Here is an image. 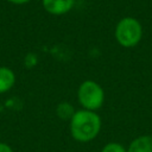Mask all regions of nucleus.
I'll return each instance as SVG.
<instances>
[{"mask_svg":"<svg viewBox=\"0 0 152 152\" xmlns=\"http://www.w3.org/2000/svg\"><path fill=\"white\" fill-rule=\"evenodd\" d=\"M10 4H13V5H25L27 2H30L31 0H7Z\"/></svg>","mask_w":152,"mask_h":152,"instance_id":"10","label":"nucleus"},{"mask_svg":"<svg viewBox=\"0 0 152 152\" xmlns=\"http://www.w3.org/2000/svg\"><path fill=\"white\" fill-rule=\"evenodd\" d=\"M0 152H13V150L8 144L0 141Z\"/></svg>","mask_w":152,"mask_h":152,"instance_id":"9","label":"nucleus"},{"mask_svg":"<svg viewBox=\"0 0 152 152\" xmlns=\"http://www.w3.org/2000/svg\"><path fill=\"white\" fill-rule=\"evenodd\" d=\"M101 152H127V148L120 142H108L102 147Z\"/></svg>","mask_w":152,"mask_h":152,"instance_id":"8","label":"nucleus"},{"mask_svg":"<svg viewBox=\"0 0 152 152\" xmlns=\"http://www.w3.org/2000/svg\"><path fill=\"white\" fill-rule=\"evenodd\" d=\"M43 8L52 15H63L72 10L75 0H42Z\"/></svg>","mask_w":152,"mask_h":152,"instance_id":"4","label":"nucleus"},{"mask_svg":"<svg viewBox=\"0 0 152 152\" xmlns=\"http://www.w3.org/2000/svg\"><path fill=\"white\" fill-rule=\"evenodd\" d=\"M15 83V74L8 66H0V94L10 91Z\"/></svg>","mask_w":152,"mask_h":152,"instance_id":"5","label":"nucleus"},{"mask_svg":"<svg viewBox=\"0 0 152 152\" xmlns=\"http://www.w3.org/2000/svg\"><path fill=\"white\" fill-rule=\"evenodd\" d=\"M101 125V118L96 112L80 109L70 120V133L76 141L89 142L97 137Z\"/></svg>","mask_w":152,"mask_h":152,"instance_id":"1","label":"nucleus"},{"mask_svg":"<svg viewBox=\"0 0 152 152\" xmlns=\"http://www.w3.org/2000/svg\"><path fill=\"white\" fill-rule=\"evenodd\" d=\"M114 36L119 45L124 48H133L138 45L142 38V26L138 19L125 17L118 21Z\"/></svg>","mask_w":152,"mask_h":152,"instance_id":"2","label":"nucleus"},{"mask_svg":"<svg viewBox=\"0 0 152 152\" xmlns=\"http://www.w3.org/2000/svg\"><path fill=\"white\" fill-rule=\"evenodd\" d=\"M75 113H76V110H75L74 106L69 102H65V101L58 103L56 107V114L61 120H69L70 121Z\"/></svg>","mask_w":152,"mask_h":152,"instance_id":"7","label":"nucleus"},{"mask_svg":"<svg viewBox=\"0 0 152 152\" xmlns=\"http://www.w3.org/2000/svg\"><path fill=\"white\" fill-rule=\"evenodd\" d=\"M77 99L83 109L96 112L104 102V91L97 82L87 80L80 84L77 89Z\"/></svg>","mask_w":152,"mask_h":152,"instance_id":"3","label":"nucleus"},{"mask_svg":"<svg viewBox=\"0 0 152 152\" xmlns=\"http://www.w3.org/2000/svg\"><path fill=\"white\" fill-rule=\"evenodd\" d=\"M127 152H152V135L137 137L128 146Z\"/></svg>","mask_w":152,"mask_h":152,"instance_id":"6","label":"nucleus"}]
</instances>
